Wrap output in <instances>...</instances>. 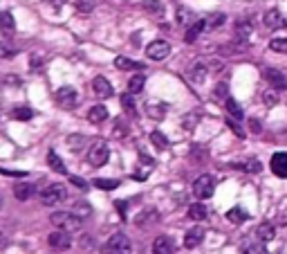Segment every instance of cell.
<instances>
[{
  "instance_id": "8992f818",
  "label": "cell",
  "mask_w": 287,
  "mask_h": 254,
  "mask_svg": "<svg viewBox=\"0 0 287 254\" xmlns=\"http://www.w3.org/2000/svg\"><path fill=\"white\" fill-rule=\"evenodd\" d=\"M169 54H171L169 41L157 39V41H153V43L146 45V56H148V59H153V61H164Z\"/></svg>"
},
{
  "instance_id": "f546056e",
  "label": "cell",
  "mask_w": 287,
  "mask_h": 254,
  "mask_svg": "<svg viewBox=\"0 0 287 254\" xmlns=\"http://www.w3.org/2000/svg\"><path fill=\"white\" fill-rule=\"evenodd\" d=\"M242 254H267V247L263 245V241H258V243H247V245L242 247Z\"/></svg>"
},
{
  "instance_id": "ac0fdd59",
  "label": "cell",
  "mask_w": 287,
  "mask_h": 254,
  "mask_svg": "<svg viewBox=\"0 0 287 254\" xmlns=\"http://www.w3.org/2000/svg\"><path fill=\"white\" fill-rule=\"evenodd\" d=\"M189 79L193 84H202L207 79V65L204 63H193L189 68Z\"/></svg>"
},
{
  "instance_id": "7a4b0ae2",
  "label": "cell",
  "mask_w": 287,
  "mask_h": 254,
  "mask_svg": "<svg viewBox=\"0 0 287 254\" xmlns=\"http://www.w3.org/2000/svg\"><path fill=\"white\" fill-rule=\"evenodd\" d=\"M108 158H110V149H108V142L106 139H95L90 147V151H88V162H90V167H103V164L108 162Z\"/></svg>"
},
{
  "instance_id": "8fae6325",
  "label": "cell",
  "mask_w": 287,
  "mask_h": 254,
  "mask_svg": "<svg viewBox=\"0 0 287 254\" xmlns=\"http://www.w3.org/2000/svg\"><path fill=\"white\" fill-rule=\"evenodd\" d=\"M269 167H271V171H274V175L287 180V153H276L274 158H271Z\"/></svg>"
},
{
  "instance_id": "4dcf8cb0",
  "label": "cell",
  "mask_w": 287,
  "mask_h": 254,
  "mask_svg": "<svg viewBox=\"0 0 287 254\" xmlns=\"http://www.w3.org/2000/svg\"><path fill=\"white\" fill-rule=\"evenodd\" d=\"M86 144H88V139L83 135H70V137H67V147H70L72 151H81Z\"/></svg>"
},
{
  "instance_id": "e575fe53",
  "label": "cell",
  "mask_w": 287,
  "mask_h": 254,
  "mask_svg": "<svg viewBox=\"0 0 287 254\" xmlns=\"http://www.w3.org/2000/svg\"><path fill=\"white\" fill-rule=\"evenodd\" d=\"M150 142H153L157 149H166V147H169V139H166V135H164V133H159V131L150 133Z\"/></svg>"
},
{
  "instance_id": "e0dca14e",
  "label": "cell",
  "mask_w": 287,
  "mask_h": 254,
  "mask_svg": "<svg viewBox=\"0 0 287 254\" xmlns=\"http://www.w3.org/2000/svg\"><path fill=\"white\" fill-rule=\"evenodd\" d=\"M88 119H90L92 124H101L108 119V108L103 106V103H97V106H92L90 111H88Z\"/></svg>"
},
{
  "instance_id": "9c48e42d",
  "label": "cell",
  "mask_w": 287,
  "mask_h": 254,
  "mask_svg": "<svg viewBox=\"0 0 287 254\" xmlns=\"http://www.w3.org/2000/svg\"><path fill=\"white\" fill-rule=\"evenodd\" d=\"M92 90H95V95L99 99H108V97L114 95L110 81L106 79V77H95V81H92Z\"/></svg>"
},
{
  "instance_id": "9f6ffc18",
  "label": "cell",
  "mask_w": 287,
  "mask_h": 254,
  "mask_svg": "<svg viewBox=\"0 0 287 254\" xmlns=\"http://www.w3.org/2000/svg\"><path fill=\"white\" fill-rule=\"evenodd\" d=\"M0 207H3V196H0Z\"/></svg>"
},
{
  "instance_id": "f907efd6",
  "label": "cell",
  "mask_w": 287,
  "mask_h": 254,
  "mask_svg": "<svg viewBox=\"0 0 287 254\" xmlns=\"http://www.w3.org/2000/svg\"><path fill=\"white\" fill-rule=\"evenodd\" d=\"M216 95H218V97H227V86H224V84L218 86V88H216Z\"/></svg>"
},
{
  "instance_id": "8d00e7d4",
  "label": "cell",
  "mask_w": 287,
  "mask_h": 254,
  "mask_svg": "<svg viewBox=\"0 0 287 254\" xmlns=\"http://www.w3.org/2000/svg\"><path fill=\"white\" fill-rule=\"evenodd\" d=\"M95 185L99 187V189H103V191H112V189H117V187H119L117 180H103V178H97Z\"/></svg>"
},
{
  "instance_id": "7c38bea8",
  "label": "cell",
  "mask_w": 287,
  "mask_h": 254,
  "mask_svg": "<svg viewBox=\"0 0 287 254\" xmlns=\"http://www.w3.org/2000/svg\"><path fill=\"white\" fill-rule=\"evenodd\" d=\"M202 241H204V230H202V227H191L184 236V247L193 250V247H197Z\"/></svg>"
},
{
  "instance_id": "d6a6232c",
  "label": "cell",
  "mask_w": 287,
  "mask_h": 254,
  "mask_svg": "<svg viewBox=\"0 0 287 254\" xmlns=\"http://www.w3.org/2000/svg\"><path fill=\"white\" fill-rule=\"evenodd\" d=\"M34 117V111L32 108H25V106H20L14 111V119H18V122H27V119H32Z\"/></svg>"
},
{
  "instance_id": "4fadbf2b",
  "label": "cell",
  "mask_w": 287,
  "mask_h": 254,
  "mask_svg": "<svg viewBox=\"0 0 287 254\" xmlns=\"http://www.w3.org/2000/svg\"><path fill=\"white\" fill-rule=\"evenodd\" d=\"M265 25H267L269 29H278V27H285L287 25V20H285V16L278 12V9H269L267 14H265Z\"/></svg>"
},
{
  "instance_id": "3957f363",
  "label": "cell",
  "mask_w": 287,
  "mask_h": 254,
  "mask_svg": "<svg viewBox=\"0 0 287 254\" xmlns=\"http://www.w3.org/2000/svg\"><path fill=\"white\" fill-rule=\"evenodd\" d=\"M50 221L54 223L56 227L67 230V232H70V230L76 232V230H81V225H83V221L74 214V211H54V214L50 216Z\"/></svg>"
},
{
  "instance_id": "b9f144b4",
  "label": "cell",
  "mask_w": 287,
  "mask_h": 254,
  "mask_svg": "<svg viewBox=\"0 0 287 254\" xmlns=\"http://www.w3.org/2000/svg\"><path fill=\"white\" fill-rule=\"evenodd\" d=\"M121 103H124V108H126L128 113H133L135 115V101H133V95H130V92H126V95L121 97Z\"/></svg>"
},
{
  "instance_id": "f5cc1de1",
  "label": "cell",
  "mask_w": 287,
  "mask_h": 254,
  "mask_svg": "<svg viewBox=\"0 0 287 254\" xmlns=\"http://www.w3.org/2000/svg\"><path fill=\"white\" fill-rule=\"evenodd\" d=\"M5 81H7V84H16V86H20V79H18V77H7Z\"/></svg>"
},
{
  "instance_id": "ee69618b",
  "label": "cell",
  "mask_w": 287,
  "mask_h": 254,
  "mask_svg": "<svg viewBox=\"0 0 287 254\" xmlns=\"http://www.w3.org/2000/svg\"><path fill=\"white\" fill-rule=\"evenodd\" d=\"M79 245H81V250H92V245H95V238L88 236V234H83L81 241H79Z\"/></svg>"
},
{
  "instance_id": "d590c367",
  "label": "cell",
  "mask_w": 287,
  "mask_h": 254,
  "mask_svg": "<svg viewBox=\"0 0 287 254\" xmlns=\"http://www.w3.org/2000/svg\"><path fill=\"white\" fill-rule=\"evenodd\" d=\"M74 3V7L79 9L81 14H90L92 9H95V0H72Z\"/></svg>"
},
{
  "instance_id": "484cf974",
  "label": "cell",
  "mask_w": 287,
  "mask_h": 254,
  "mask_svg": "<svg viewBox=\"0 0 287 254\" xmlns=\"http://www.w3.org/2000/svg\"><path fill=\"white\" fill-rule=\"evenodd\" d=\"M14 27H16V23H14V16L9 12H0V29H5V32H14Z\"/></svg>"
},
{
  "instance_id": "1f68e13d",
  "label": "cell",
  "mask_w": 287,
  "mask_h": 254,
  "mask_svg": "<svg viewBox=\"0 0 287 254\" xmlns=\"http://www.w3.org/2000/svg\"><path fill=\"white\" fill-rule=\"evenodd\" d=\"M70 211H74L79 219H86V216H90L92 214V207L88 205V203H76V205H72V209Z\"/></svg>"
},
{
  "instance_id": "f6af8a7d",
  "label": "cell",
  "mask_w": 287,
  "mask_h": 254,
  "mask_svg": "<svg viewBox=\"0 0 287 254\" xmlns=\"http://www.w3.org/2000/svg\"><path fill=\"white\" fill-rule=\"evenodd\" d=\"M0 173H3V175H9V178H23V175H27V171H12V169L0 167Z\"/></svg>"
},
{
  "instance_id": "816d5d0a",
  "label": "cell",
  "mask_w": 287,
  "mask_h": 254,
  "mask_svg": "<svg viewBox=\"0 0 287 254\" xmlns=\"http://www.w3.org/2000/svg\"><path fill=\"white\" fill-rule=\"evenodd\" d=\"M249 126H252L254 133H260V128H263V126L258 124V119H252V122H249Z\"/></svg>"
},
{
  "instance_id": "60d3db41",
  "label": "cell",
  "mask_w": 287,
  "mask_h": 254,
  "mask_svg": "<svg viewBox=\"0 0 287 254\" xmlns=\"http://www.w3.org/2000/svg\"><path fill=\"white\" fill-rule=\"evenodd\" d=\"M263 99L267 106H276V103H278V90H267L263 95Z\"/></svg>"
},
{
  "instance_id": "681fc988",
  "label": "cell",
  "mask_w": 287,
  "mask_h": 254,
  "mask_svg": "<svg viewBox=\"0 0 287 254\" xmlns=\"http://www.w3.org/2000/svg\"><path fill=\"white\" fill-rule=\"evenodd\" d=\"M114 207H117V209H119V214H121V216H126V209H128V205L124 203V200H117V203H114Z\"/></svg>"
},
{
  "instance_id": "7bdbcfd3",
  "label": "cell",
  "mask_w": 287,
  "mask_h": 254,
  "mask_svg": "<svg viewBox=\"0 0 287 254\" xmlns=\"http://www.w3.org/2000/svg\"><path fill=\"white\" fill-rule=\"evenodd\" d=\"M189 20H191V12H189V9H184V7L177 9V23L184 25V23H189Z\"/></svg>"
},
{
  "instance_id": "ba28073f",
  "label": "cell",
  "mask_w": 287,
  "mask_h": 254,
  "mask_svg": "<svg viewBox=\"0 0 287 254\" xmlns=\"http://www.w3.org/2000/svg\"><path fill=\"white\" fill-rule=\"evenodd\" d=\"M56 103H59L61 108H74L76 101H79V95H76V90L72 86H63L56 90Z\"/></svg>"
},
{
  "instance_id": "d4e9b609",
  "label": "cell",
  "mask_w": 287,
  "mask_h": 254,
  "mask_svg": "<svg viewBox=\"0 0 287 254\" xmlns=\"http://www.w3.org/2000/svg\"><path fill=\"white\" fill-rule=\"evenodd\" d=\"M227 219L231 221V223H244V221L249 219V214L244 209H240V207H233V209L227 211Z\"/></svg>"
},
{
  "instance_id": "4316f807",
  "label": "cell",
  "mask_w": 287,
  "mask_h": 254,
  "mask_svg": "<svg viewBox=\"0 0 287 254\" xmlns=\"http://www.w3.org/2000/svg\"><path fill=\"white\" fill-rule=\"evenodd\" d=\"M224 106H227L229 115H231L233 119H242V108L238 106L236 99H231V97H227V101H224Z\"/></svg>"
},
{
  "instance_id": "30bf717a",
  "label": "cell",
  "mask_w": 287,
  "mask_h": 254,
  "mask_svg": "<svg viewBox=\"0 0 287 254\" xmlns=\"http://www.w3.org/2000/svg\"><path fill=\"white\" fill-rule=\"evenodd\" d=\"M265 79L269 81V86L274 88V90H287V79H285V75L283 72H278V70H274V68H267L265 70Z\"/></svg>"
},
{
  "instance_id": "74e56055",
  "label": "cell",
  "mask_w": 287,
  "mask_h": 254,
  "mask_svg": "<svg viewBox=\"0 0 287 254\" xmlns=\"http://www.w3.org/2000/svg\"><path fill=\"white\" fill-rule=\"evenodd\" d=\"M236 32H238L240 39H247L249 32H252V23H249V20H240L236 25Z\"/></svg>"
},
{
  "instance_id": "277c9868",
  "label": "cell",
  "mask_w": 287,
  "mask_h": 254,
  "mask_svg": "<svg viewBox=\"0 0 287 254\" xmlns=\"http://www.w3.org/2000/svg\"><path fill=\"white\" fill-rule=\"evenodd\" d=\"M65 198H67V189H65V185H61V183L50 185L48 189H45L43 194H40V203H43L45 207L61 205Z\"/></svg>"
},
{
  "instance_id": "11a10c76",
  "label": "cell",
  "mask_w": 287,
  "mask_h": 254,
  "mask_svg": "<svg viewBox=\"0 0 287 254\" xmlns=\"http://www.w3.org/2000/svg\"><path fill=\"white\" fill-rule=\"evenodd\" d=\"M5 245H7V236L0 234V247H5Z\"/></svg>"
},
{
  "instance_id": "5bb4252c",
  "label": "cell",
  "mask_w": 287,
  "mask_h": 254,
  "mask_svg": "<svg viewBox=\"0 0 287 254\" xmlns=\"http://www.w3.org/2000/svg\"><path fill=\"white\" fill-rule=\"evenodd\" d=\"M153 254H173V241L169 236H157L153 241V247H150Z\"/></svg>"
},
{
  "instance_id": "2e32d148",
  "label": "cell",
  "mask_w": 287,
  "mask_h": 254,
  "mask_svg": "<svg viewBox=\"0 0 287 254\" xmlns=\"http://www.w3.org/2000/svg\"><path fill=\"white\" fill-rule=\"evenodd\" d=\"M233 169H240V171H244V173H260V171H263V164L256 158H249V160H242V162H236Z\"/></svg>"
},
{
  "instance_id": "836d02e7",
  "label": "cell",
  "mask_w": 287,
  "mask_h": 254,
  "mask_svg": "<svg viewBox=\"0 0 287 254\" xmlns=\"http://www.w3.org/2000/svg\"><path fill=\"white\" fill-rule=\"evenodd\" d=\"M269 50L278 52V54H287V39H271L269 41Z\"/></svg>"
},
{
  "instance_id": "6da1fadb",
  "label": "cell",
  "mask_w": 287,
  "mask_h": 254,
  "mask_svg": "<svg viewBox=\"0 0 287 254\" xmlns=\"http://www.w3.org/2000/svg\"><path fill=\"white\" fill-rule=\"evenodd\" d=\"M133 252V243L124 232H114L108 238V243L101 247V254H130Z\"/></svg>"
},
{
  "instance_id": "cb8c5ba5",
  "label": "cell",
  "mask_w": 287,
  "mask_h": 254,
  "mask_svg": "<svg viewBox=\"0 0 287 254\" xmlns=\"http://www.w3.org/2000/svg\"><path fill=\"white\" fill-rule=\"evenodd\" d=\"M189 219H193V221H204L207 219V207L202 205V203L191 205L189 207Z\"/></svg>"
},
{
  "instance_id": "9a60e30c",
  "label": "cell",
  "mask_w": 287,
  "mask_h": 254,
  "mask_svg": "<svg viewBox=\"0 0 287 254\" xmlns=\"http://www.w3.org/2000/svg\"><path fill=\"white\" fill-rule=\"evenodd\" d=\"M34 194H36V187L29 185V183H18L16 187H14V196H16V200H29Z\"/></svg>"
},
{
  "instance_id": "f35d334b",
  "label": "cell",
  "mask_w": 287,
  "mask_h": 254,
  "mask_svg": "<svg viewBox=\"0 0 287 254\" xmlns=\"http://www.w3.org/2000/svg\"><path fill=\"white\" fill-rule=\"evenodd\" d=\"M14 54H16V50H14L9 43H5V41H0V59H12Z\"/></svg>"
},
{
  "instance_id": "ab89813d",
  "label": "cell",
  "mask_w": 287,
  "mask_h": 254,
  "mask_svg": "<svg viewBox=\"0 0 287 254\" xmlns=\"http://www.w3.org/2000/svg\"><path fill=\"white\" fill-rule=\"evenodd\" d=\"M148 115L155 117V119H161L166 115V106H153V103H150V106H148Z\"/></svg>"
},
{
  "instance_id": "44dd1931",
  "label": "cell",
  "mask_w": 287,
  "mask_h": 254,
  "mask_svg": "<svg viewBox=\"0 0 287 254\" xmlns=\"http://www.w3.org/2000/svg\"><path fill=\"white\" fill-rule=\"evenodd\" d=\"M114 65H117L119 70H142V68H144L142 63H137V61L128 59V56H117V59H114Z\"/></svg>"
},
{
  "instance_id": "d6986e66",
  "label": "cell",
  "mask_w": 287,
  "mask_h": 254,
  "mask_svg": "<svg viewBox=\"0 0 287 254\" xmlns=\"http://www.w3.org/2000/svg\"><path fill=\"white\" fill-rule=\"evenodd\" d=\"M144 86H146V77L142 75V72H137V75L130 77V81H128V92H130V95H139V92L144 90Z\"/></svg>"
},
{
  "instance_id": "bcb514c9",
  "label": "cell",
  "mask_w": 287,
  "mask_h": 254,
  "mask_svg": "<svg viewBox=\"0 0 287 254\" xmlns=\"http://www.w3.org/2000/svg\"><path fill=\"white\" fill-rule=\"evenodd\" d=\"M157 219V214H155V209H150V214L148 216H137V225H144V223H148V221H155Z\"/></svg>"
},
{
  "instance_id": "7402d4cb",
  "label": "cell",
  "mask_w": 287,
  "mask_h": 254,
  "mask_svg": "<svg viewBox=\"0 0 287 254\" xmlns=\"http://www.w3.org/2000/svg\"><path fill=\"white\" fill-rule=\"evenodd\" d=\"M48 164H50V167L56 171V173H61V175H65V173H67V169H65L63 160H61V158H59V155H56L54 151H50V153H48Z\"/></svg>"
},
{
  "instance_id": "83f0119b",
  "label": "cell",
  "mask_w": 287,
  "mask_h": 254,
  "mask_svg": "<svg viewBox=\"0 0 287 254\" xmlns=\"http://www.w3.org/2000/svg\"><path fill=\"white\" fill-rule=\"evenodd\" d=\"M224 20H227V16L220 14V12H216V14H211V16H209L204 23H207L209 29H216V27H220V25H224Z\"/></svg>"
},
{
  "instance_id": "5b68a950",
  "label": "cell",
  "mask_w": 287,
  "mask_h": 254,
  "mask_svg": "<svg viewBox=\"0 0 287 254\" xmlns=\"http://www.w3.org/2000/svg\"><path fill=\"white\" fill-rule=\"evenodd\" d=\"M213 191H216V180H213V175H200V178L193 183V194H195V198L200 200H207L213 196Z\"/></svg>"
},
{
  "instance_id": "c3c4849f",
  "label": "cell",
  "mask_w": 287,
  "mask_h": 254,
  "mask_svg": "<svg viewBox=\"0 0 287 254\" xmlns=\"http://www.w3.org/2000/svg\"><path fill=\"white\" fill-rule=\"evenodd\" d=\"M70 180H72V185H76L79 189H88V183L86 180H81L79 175H70Z\"/></svg>"
},
{
  "instance_id": "7dc6e473",
  "label": "cell",
  "mask_w": 287,
  "mask_h": 254,
  "mask_svg": "<svg viewBox=\"0 0 287 254\" xmlns=\"http://www.w3.org/2000/svg\"><path fill=\"white\" fill-rule=\"evenodd\" d=\"M227 124H229V128H231V131H233V133H236V135H238V137H242V135H244V131H242V128H240V126H238V124H236V122H233V119H227Z\"/></svg>"
},
{
  "instance_id": "f1b7e54d",
  "label": "cell",
  "mask_w": 287,
  "mask_h": 254,
  "mask_svg": "<svg viewBox=\"0 0 287 254\" xmlns=\"http://www.w3.org/2000/svg\"><path fill=\"white\" fill-rule=\"evenodd\" d=\"M144 9L155 14V16H161V14H164V5L157 3V0H144Z\"/></svg>"
},
{
  "instance_id": "db71d44e",
  "label": "cell",
  "mask_w": 287,
  "mask_h": 254,
  "mask_svg": "<svg viewBox=\"0 0 287 254\" xmlns=\"http://www.w3.org/2000/svg\"><path fill=\"white\" fill-rule=\"evenodd\" d=\"M48 3H50V5H54V7H61V5H65L67 0H48Z\"/></svg>"
},
{
  "instance_id": "603a6c76",
  "label": "cell",
  "mask_w": 287,
  "mask_h": 254,
  "mask_svg": "<svg viewBox=\"0 0 287 254\" xmlns=\"http://www.w3.org/2000/svg\"><path fill=\"white\" fill-rule=\"evenodd\" d=\"M256 236H258V241H271V238L276 236V230L271 225H267V223H265V225H260V227H256Z\"/></svg>"
},
{
  "instance_id": "52a82bcc",
  "label": "cell",
  "mask_w": 287,
  "mask_h": 254,
  "mask_svg": "<svg viewBox=\"0 0 287 254\" xmlns=\"http://www.w3.org/2000/svg\"><path fill=\"white\" fill-rule=\"evenodd\" d=\"M50 245H52V250H56V252H65V250H70V245H72V236H70V232L67 230H54L50 234Z\"/></svg>"
},
{
  "instance_id": "ffe728a7",
  "label": "cell",
  "mask_w": 287,
  "mask_h": 254,
  "mask_svg": "<svg viewBox=\"0 0 287 254\" xmlns=\"http://www.w3.org/2000/svg\"><path fill=\"white\" fill-rule=\"evenodd\" d=\"M204 27H207V23H204V20H195V23H193L191 27L186 29L184 41H186V43H195V39L202 34V29H204Z\"/></svg>"
}]
</instances>
